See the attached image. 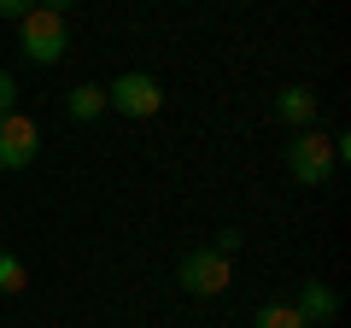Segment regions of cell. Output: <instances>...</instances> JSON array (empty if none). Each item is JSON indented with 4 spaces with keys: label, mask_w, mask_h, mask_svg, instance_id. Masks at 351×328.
I'll return each instance as SVG.
<instances>
[{
    "label": "cell",
    "mask_w": 351,
    "mask_h": 328,
    "mask_svg": "<svg viewBox=\"0 0 351 328\" xmlns=\"http://www.w3.org/2000/svg\"><path fill=\"white\" fill-rule=\"evenodd\" d=\"M18 53H24L29 65H59L64 53H71V24H64L59 12H47V6L24 12L18 18Z\"/></svg>",
    "instance_id": "6da1fadb"
},
{
    "label": "cell",
    "mask_w": 351,
    "mask_h": 328,
    "mask_svg": "<svg viewBox=\"0 0 351 328\" xmlns=\"http://www.w3.org/2000/svg\"><path fill=\"white\" fill-rule=\"evenodd\" d=\"M293 311H299L304 323H334L339 293L328 288V281H304V288H299V299H293Z\"/></svg>",
    "instance_id": "52a82bcc"
},
{
    "label": "cell",
    "mask_w": 351,
    "mask_h": 328,
    "mask_svg": "<svg viewBox=\"0 0 351 328\" xmlns=\"http://www.w3.org/2000/svg\"><path fill=\"white\" fill-rule=\"evenodd\" d=\"M287 170H293V182H304V188H322V182H334V170H339L334 141H328L322 129H299V135L287 141Z\"/></svg>",
    "instance_id": "7a4b0ae2"
},
{
    "label": "cell",
    "mask_w": 351,
    "mask_h": 328,
    "mask_svg": "<svg viewBox=\"0 0 351 328\" xmlns=\"http://www.w3.org/2000/svg\"><path fill=\"white\" fill-rule=\"evenodd\" d=\"M24 12H36V0H0V18H24Z\"/></svg>",
    "instance_id": "4fadbf2b"
},
{
    "label": "cell",
    "mask_w": 351,
    "mask_h": 328,
    "mask_svg": "<svg viewBox=\"0 0 351 328\" xmlns=\"http://www.w3.org/2000/svg\"><path fill=\"white\" fill-rule=\"evenodd\" d=\"M36 152H41L36 117L6 112V117H0V170H24V164H36Z\"/></svg>",
    "instance_id": "5b68a950"
},
{
    "label": "cell",
    "mask_w": 351,
    "mask_h": 328,
    "mask_svg": "<svg viewBox=\"0 0 351 328\" xmlns=\"http://www.w3.org/2000/svg\"><path fill=\"white\" fill-rule=\"evenodd\" d=\"M24 288H29V270H24V258L0 253V293H24Z\"/></svg>",
    "instance_id": "30bf717a"
},
{
    "label": "cell",
    "mask_w": 351,
    "mask_h": 328,
    "mask_svg": "<svg viewBox=\"0 0 351 328\" xmlns=\"http://www.w3.org/2000/svg\"><path fill=\"white\" fill-rule=\"evenodd\" d=\"M100 112H106V89L100 82H76V89L64 94V117H71V124H94Z\"/></svg>",
    "instance_id": "ba28073f"
},
{
    "label": "cell",
    "mask_w": 351,
    "mask_h": 328,
    "mask_svg": "<svg viewBox=\"0 0 351 328\" xmlns=\"http://www.w3.org/2000/svg\"><path fill=\"white\" fill-rule=\"evenodd\" d=\"M311 328H328V323H311Z\"/></svg>",
    "instance_id": "9a60e30c"
},
{
    "label": "cell",
    "mask_w": 351,
    "mask_h": 328,
    "mask_svg": "<svg viewBox=\"0 0 351 328\" xmlns=\"http://www.w3.org/2000/svg\"><path fill=\"white\" fill-rule=\"evenodd\" d=\"M36 6H47V12H59V18H64V12L76 6V0H36Z\"/></svg>",
    "instance_id": "5bb4252c"
},
{
    "label": "cell",
    "mask_w": 351,
    "mask_h": 328,
    "mask_svg": "<svg viewBox=\"0 0 351 328\" xmlns=\"http://www.w3.org/2000/svg\"><path fill=\"white\" fill-rule=\"evenodd\" d=\"M316 106H322V100H316V89H304V82H287V89L269 100V112H276L287 129H311V124H316Z\"/></svg>",
    "instance_id": "8992f818"
},
{
    "label": "cell",
    "mask_w": 351,
    "mask_h": 328,
    "mask_svg": "<svg viewBox=\"0 0 351 328\" xmlns=\"http://www.w3.org/2000/svg\"><path fill=\"white\" fill-rule=\"evenodd\" d=\"M6 112H18V82H12V71H0V117Z\"/></svg>",
    "instance_id": "8fae6325"
},
{
    "label": "cell",
    "mask_w": 351,
    "mask_h": 328,
    "mask_svg": "<svg viewBox=\"0 0 351 328\" xmlns=\"http://www.w3.org/2000/svg\"><path fill=\"white\" fill-rule=\"evenodd\" d=\"M176 281L193 293V299H217V293H228V281H234V270H228L223 253H211V246H199V253L182 258V270H176Z\"/></svg>",
    "instance_id": "277c9868"
},
{
    "label": "cell",
    "mask_w": 351,
    "mask_h": 328,
    "mask_svg": "<svg viewBox=\"0 0 351 328\" xmlns=\"http://www.w3.org/2000/svg\"><path fill=\"white\" fill-rule=\"evenodd\" d=\"M106 112H123V117H158V112H164L158 76H147V71H123L112 89H106Z\"/></svg>",
    "instance_id": "3957f363"
},
{
    "label": "cell",
    "mask_w": 351,
    "mask_h": 328,
    "mask_svg": "<svg viewBox=\"0 0 351 328\" xmlns=\"http://www.w3.org/2000/svg\"><path fill=\"white\" fill-rule=\"evenodd\" d=\"M252 328H311V323H304V316L293 311V305L269 299V305H263V311H258V323H252Z\"/></svg>",
    "instance_id": "9c48e42d"
},
{
    "label": "cell",
    "mask_w": 351,
    "mask_h": 328,
    "mask_svg": "<svg viewBox=\"0 0 351 328\" xmlns=\"http://www.w3.org/2000/svg\"><path fill=\"white\" fill-rule=\"evenodd\" d=\"M211 253H223V258H228V253H240V229H223V235H217V246H211Z\"/></svg>",
    "instance_id": "7c38bea8"
}]
</instances>
